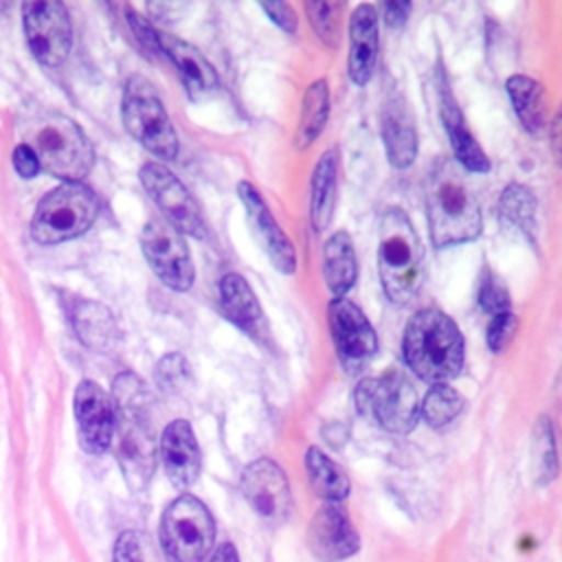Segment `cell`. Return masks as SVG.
<instances>
[{
	"label": "cell",
	"instance_id": "obj_1",
	"mask_svg": "<svg viewBox=\"0 0 562 562\" xmlns=\"http://www.w3.org/2000/svg\"><path fill=\"white\" fill-rule=\"evenodd\" d=\"M114 454L132 492H143L154 474L158 446L149 426V395L134 373H121L112 389Z\"/></svg>",
	"mask_w": 562,
	"mask_h": 562
},
{
	"label": "cell",
	"instance_id": "obj_2",
	"mask_svg": "<svg viewBox=\"0 0 562 562\" xmlns=\"http://www.w3.org/2000/svg\"><path fill=\"white\" fill-rule=\"evenodd\" d=\"M454 158H439L426 178L428 233L437 248L474 241L483 231L481 209Z\"/></svg>",
	"mask_w": 562,
	"mask_h": 562
},
{
	"label": "cell",
	"instance_id": "obj_3",
	"mask_svg": "<svg viewBox=\"0 0 562 562\" xmlns=\"http://www.w3.org/2000/svg\"><path fill=\"white\" fill-rule=\"evenodd\" d=\"M402 351L408 369L428 384H448L465 358L457 323L437 307H424L408 318Z\"/></svg>",
	"mask_w": 562,
	"mask_h": 562
},
{
	"label": "cell",
	"instance_id": "obj_4",
	"mask_svg": "<svg viewBox=\"0 0 562 562\" xmlns=\"http://www.w3.org/2000/svg\"><path fill=\"white\" fill-rule=\"evenodd\" d=\"M20 127L24 145L35 151L40 167L48 173L66 182H79L92 169V145L68 116L59 112H31Z\"/></svg>",
	"mask_w": 562,
	"mask_h": 562
},
{
	"label": "cell",
	"instance_id": "obj_5",
	"mask_svg": "<svg viewBox=\"0 0 562 562\" xmlns=\"http://www.w3.org/2000/svg\"><path fill=\"white\" fill-rule=\"evenodd\" d=\"M378 274L391 303H411L424 285V248L408 215L393 206L380 220Z\"/></svg>",
	"mask_w": 562,
	"mask_h": 562
},
{
	"label": "cell",
	"instance_id": "obj_6",
	"mask_svg": "<svg viewBox=\"0 0 562 562\" xmlns=\"http://www.w3.org/2000/svg\"><path fill=\"white\" fill-rule=\"evenodd\" d=\"M99 213V198L81 182H64L42 198L31 222L40 244H61L86 233Z\"/></svg>",
	"mask_w": 562,
	"mask_h": 562
},
{
	"label": "cell",
	"instance_id": "obj_7",
	"mask_svg": "<svg viewBox=\"0 0 562 562\" xmlns=\"http://www.w3.org/2000/svg\"><path fill=\"white\" fill-rule=\"evenodd\" d=\"M356 411L389 432L406 435L419 422V402L411 380L389 369L382 375L364 378L353 393Z\"/></svg>",
	"mask_w": 562,
	"mask_h": 562
},
{
	"label": "cell",
	"instance_id": "obj_8",
	"mask_svg": "<svg viewBox=\"0 0 562 562\" xmlns=\"http://www.w3.org/2000/svg\"><path fill=\"white\" fill-rule=\"evenodd\" d=\"M121 116L127 132L154 156L173 160L178 154V136L165 112L156 88L140 75L130 77L123 90Z\"/></svg>",
	"mask_w": 562,
	"mask_h": 562
},
{
	"label": "cell",
	"instance_id": "obj_9",
	"mask_svg": "<svg viewBox=\"0 0 562 562\" xmlns=\"http://www.w3.org/2000/svg\"><path fill=\"white\" fill-rule=\"evenodd\" d=\"M215 538L213 518L191 494L176 498L162 514L160 542L171 562H202Z\"/></svg>",
	"mask_w": 562,
	"mask_h": 562
},
{
	"label": "cell",
	"instance_id": "obj_10",
	"mask_svg": "<svg viewBox=\"0 0 562 562\" xmlns=\"http://www.w3.org/2000/svg\"><path fill=\"white\" fill-rule=\"evenodd\" d=\"M24 33L31 53L46 66H59L72 46L70 15L61 0H24Z\"/></svg>",
	"mask_w": 562,
	"mask_h": 562
},
{
	"label": "cell",
	"instance_id": "obj_11",
	"mask_svg": "<svg viewBox=\"0 0 562 562\" xmlns=\"http://www.w3.org/2000/svg\"><path fill=\"white\" fill-rule=\"evenodd\" d=\"M143 252L158 279L176 292L193 285L195 270L182 233L167 220H151L140 235Z\"/></svg>",
	"mask_w": 562,
	"mask_h": 562
},
{
	"label": "cell",
	"instance_id": "obj_12",
	"mask_svg": "<svg viewBox=\"0 0 562 562\" xmlns=\"http://www.w3.org/2000/svg\"><path fill=\"white\" fill-rule=\"evenodd\" d=\"M140 182L171 226L198 239L206 237V226L193 195L167 167L156 162L143 165Z\"/></svg>",
	"mask_w": 562,
	"mask_h": 562
},
{
	"label": "cell",
	"instance_id": "obj_13",
	"mask_svg": "<svg viewBox=\"0 0 562 562\" xmlns=\"http://www.w3.org/2000/svg\"><path fill=\"white\" fill-rule=\"evenodd\" d=\"M327 321H329V331H331L336 353L349 371L360 369L375 356L378 351L375 329L371 327L367 316L360 312V307L351 303L347 296H336L329 301Z\"/></svg>",
	"mask_w": 562,
	"mask_h": 562
},
{
	"label": "cell",
	"instance_id": "obj_14",
	"mask_svg": "<svg viewBox=\"0 0 562 562\" xmlns=\"http://www.w3.org/2000/svg\"><path fill=\"white\" fill-rule=\"evenodd\" d=\"M241 492L248 505L266 522H283L290 514V485L283 470L270 459H257L241 474Z\"/></svg>",
	"mask_w": 562,
	"mask_h": 562
},
{
	"label": "cell",
	"instance_id": "obj_15",
	"mask_svg": "<svg viewBox=\"0 0 562 562\" xmlns=\"http://www.w3.org/2000/svg\"><path fill=\"white\" fill-rule=\"evenodd\" d=\"M237 195L246 209L250 228L266 250L270 263L281 272V274H294L296 272V250L294 244L288 239L283 228L277 224L274 215L270 213L268 204L263 202L261 193L250 184V182H239L237 184Z\"/></svg>",
	"mask_w": 562,
	"mask_h": 562
},
{
	"label": "cell",
	"instance_id": "obj_16",
	"mask_svg": "<svg viewBox=\"0 0 562 562\" xmlns=\"http://www.w3.org/2000/svg\"><path fill=\"white\" fill-rule=\"evenodd\" d=\"M307 544L321 562H340L360 549V536L356 533L347 512L338 503L325 501L312 516Z\"/></svg>",
	"mask_w": 562,
	"mask_h": 562
},
{
	"label": "cell",
	"instance_id": "obj_17",
	"mask_svg": "<svg viewBox=\"0 0 562 562\" xmlns=\"http://www.w3.org/2000/svg\"><path fill=\"white\" fill-rule=\"evenodd\" d=\"M75 415L81 443L88 452L101 454L114 437V402L97 382H81L75 393Z\"/></svg>",
	"mask_w": 562,
	"mask_h": 562
},
{
	"label": "cell",
	"instance_id": "obj_18",
	"mask_svg": "<svg viewBox=\"0 0 562 562\" xmlns=\"http://www.w3.org/2000/svg\"><path fill=\"white\" fill-rule=\"evenodd\" d=\"M158 452H160V461L167 479L178 490H187L195 483L202 468V457L189 422L184 419L171 422L162 430Z\"/></svg>",
	"mask_w": 562,
	"mask_h": 562
},
{
	"label": "cell",
	"instance_id": "obj_19",
	"mask_svg": "<svg viewBox=\"0 0 562 562\" xmlns=\"http://www.w3.org/2000/svg\"><path fill=\"white\" fill-rule=\"evenodd\" d=\"M380 134L386 160L395 169H406L417 158V127L411 108L400 94L386 97L380 110Z\"/></svg>",
	"mask_w": 562,
	"mask_h": 562
},
{
	"label": "cell",
	"instance_id": "obj_20",
	"mask_svg": "<svg viewBox=\"0 0 562 562\" xmlns=\"http://www.w3.org/2000/svg\"><path fill=\"white\" fill-rule=\"evenodd\" d=\"M378 9L371 4H358L349 15V57L347 70L356 86H367L375 72L380 50Z\"/></svg>",
	"mask_w": 562,
	"mask_h": 562
},
{
	"label": "cell",
	"instance_id": "obj_21",
	"mask_svg": "<svg viewBox=\"0 0 562 562\" xmlns=\"http://www.w3.org/2000/svg\"><path fill=\"white\" fill-rule=\"evenodd\" d=\"M217 290H220V307L224 316L248 336L257 340L266 338L268 334L266 318L248 281L237 272H228L222 277Z\"/></svg>",
	"mask_w": 562,
	"mask_h": 562
},
{
	"label": "cell",
	"instance_id": "obj_22",
	"mask_svg": "<svg viewBox=\"0 0 562 562\" xmlns=\"http://www.w3.org/2000/svg\"><path fill=\"white\" fill-rule=\"evenodd\" d=\"M439 114H441L446 134L450 138V147L454 151V160L468 171H476V173L487 171L490 158L483 151V147L479 145V140L472 136L457 101L452 99V94L446 86L439 88Z\"/></svg>",
	"mask_w": 562,
	"mask_h": 562
},
{
	"label": "cell",
	"instance_id": "obj_23",
	"mask_svg": "<svg viewBox=\"0 0 562 562\" xmlns=\"http://www.w3.org/2000/svg\"><path fill=\"white\" fill-rule=\"evenodd\" d=\"M160 46H162V55H167L178 68L180 79L191 97H202L217 88V72L193 44L176 35L160 33Z\"/></svg>",
	"mask_w": 562,
	"mask_h": 562
},
{
	"label": "cell",
	"instance_id": "obj_24",
	"mask_svg": "<svg viewBox=\"0 0 562 562\" xmlns=\"http://www.w3.org/2000/svg\"><path fill=\"white\" fill-rule=\"evenodd\" d=\"M338 165L340 156L336 147L323 151L314 165L310 180V222L316 233H323L336 209V191H338Z\"/></svg>",
	"mask_w": 562,
	"mask_h": 562
},
{
	"label": "cell",
	"instance_id": "obj_25",
	"mask_svg": "<svg viewBox=\"0 0 562 562\" xmlns=\"http://www.w3.org/2000/svg\"><path fill=\"white\" fill-rule=\"evenodd\" d=\"M70 321L79 340L94 351H110L119 340L116 323L110 310L94 301H77L70 310Z\"/></svg>",
	"mask_w": 562,
	"mask_h": 562
},
{
	"label": "cell",
	"instance_id": "obj_26",
	"mask_svg": "<svg viewBox=\"0 0 562 562\" xmlns=\"http://www.w3.org/2000/svg\"><path fill=\"white\" fill-rule=\"evenodd\" d=\"M323 277L329 292L336 296H345L356 279H358V261L353 241L347 231H336L323 248Z\"/></svg>",
	"mask_w": 562,
	"mask_h": 562
},
{
	"label": "cell",
	"instance_id": "obj_27",
	"mask_svg": "<svg viewBox=\"0 0 562 562\" xmlns=\"http://www.w3.org/2000/svg\"><path fill=\"white\" fill-rule=\"evenodd\" d=\"M505 88L520 125L531 136L544 134L549 116H547V99H544L542 86L529 75H512Z\"/></svg>",
	"mask_w": 562,
	"mask_h": 562
},
{
	"label": "cell",
	"instance_id": "obj_28",
	"mask_svg": "<svg viewBox=\"0 0 562 562\" xmlns=\"http://www.w3.org/2000/svg\"><path fill=\"white\" fill-rule=\"evenodd\" d=\"M327 116H329V86L325 79H316L303 92L299 125L294 134L296 149L310 147L321 136L327 123Z\"/></svg>",
	"mask_w": 562,
	"mask_h": 562
},
{
	"label": "cell",
	"instance_id": "obj_29",
	"mask_svg": "<svg viewBox=\"0 0 562 562\" xmlns=\"http://www.w3.org/2000/svg\"><path fill=\"white\" fill-rule=\"evenodd\" d=\"M498 215L505 224L520 231L527 239L538 235V198L527 184L512 182L498 198Z\"/></svg>",
	"mask_w": 562,
	"mask_h": 562
},
{
	"label": "cell",
	"instance_id": "obj_30",
	"mask_svg": "<svg viewBox=\"0 0 562 562\" xmlns=\"http://www.w3.org/2000/svg\"><path fill=\"white\" fill-rule=\"evenodd\" d=\"M305 470L310 476V483L314 487V492L329 503H338L345 501L349 494V479L347 474L318 448H307L305 452Z\"/></svg>",
	"mask_w": 562,
	"mask_h": 562
},
{
	"label": "cell",
	"instance_id": "obj_31",
	"mask_svg": "<svg viewBox=\"0 0 562 562\" xmlns=\"http://www.w3.org/2000/svg\"><path fill=\"white\" fill-rule=\"evenodd\" d=\"M529 450H531L533 483L544 487L558 476V470H560L555 430L547 415L536 417V422L531 426V448Z\"/></svg>",
	"mask_w": 562,
	"mask_h": 562
},
{
	"label": "cell",
	"instance_id": "obj_32",
	"mask_svg": "<svg viewBox=\"0 0 562 562\" xmlns=\"http://www.w3.org/2000/svg\"><path fill=\"white\" fill-rule=\"evenodd\" d=\"M463 397L450 384H432L419 404V417L430 428H443L463 411Z\"/></svg>",
	"mask_w": 562,
	"mask_h": 562
},
{
	"label": "cell",
	"instance_id": "obj_33",
	"mask_svg": "<svg viewBox=\"0 0 562 562\" xmlns=\"http://www.w3.org/2000/svg\"><path fill=\"white\" fill-rule=\"evenodd\" d=\"M479 305L490 316L509 312V307H512V299H509V290H507L505 281L498 274H494L492 270H485L481 274Z\"/></svg>",
	"mask_w": 562,
	"mask_h": 562
},
{
	"label": "cell",
	"instance_id": "obj_34",
	"mask_svg": "<svg viewBox=\"0 0 562 562\" xmlns=\"http://www.w3.org/2000/svg\"><path fill=\"white\" fill-rule=\"evenodd\" d=\"M114 562H158L154 542L143 531H125L114 547Z\"/></svg>",
	"mask_w": 562,
	"mask_h": 562
},
{
	"label": "cell",
	"instance_id": "obj_35",
	"mask_svg": "<svg viewBox=\"0 0 562 562\" xmlns=\"http://www.w3.org/2000/svg\"><path fill=\"white\" fill-rule=\"evenodd\" d=\"M305 4H307V13L312 20L314 33L321 37V42L336 46L338 29H336V20H334L329 0H305Z\"/></svg>",
	"mask_w": 562,
	"mask_h": 562
},
{
	"label": "cell",
	"instance_id": "obj_36",
	"mask_svg": "<svg viewBox=\"0 0 562 562\" xmlns=\"http://www.w3.org/2000/svg\"><path fill=\"white\" fill-rule=\"evenodd\" d=\"M516 329H518V318L512 312H503V314L492 316V321L487 325V331H485L487 347L494 353H501L512 342Z\"/></svg>",
	"mask_w": 562,
	"mask_h": 562
},
{
	"label": "cell",
	"instance_id": "obj_37",
	"mask_svg": "<svg viewBox=\"0 0 562 562\" xmlns=\"http://www.w3.org/2000/svg\"><path fill=\"white\" fill-rule=\"evenodd\" d=\"M156 380L165 391H178L189 380L187 362L180 353L165 356L156 367Z\"/></svg>",
	"mask_w": 562,
	"mask_h": 562
},
{
	"label": "cell",
	"instance_id": "obj_38",
	"mask_svg": "<svg viewBox=\"0 0 562 562\" xmlns=\"http://www.w3.org/2000/svg\"><path fill=\"white\" fill-rule=\"evenodd\" d=\"M257 4L263 9V13L285 33H294L299 29L296 11L288 0H257Z\"/></svg>",
	"mask_w": 562,
	"mask_h": 562
},
{
	"label": "cell",
	"instance_id": "obj_39",
	"mask_svg": "<svg viewBox=\"0 0 562 562\" xmlns=\"http://www.w3.org/2000/svg\"><path fill=\"white\" fill-rule=\"evenodd\" d=\"M189 9V0H147L149 18L156 24H173Z\"/></svg>",
	"mask_w": 562,
	"mask_h": 562
},
{
	"label": "cell",
	"instance_id": "obj_40",
	"mask_svg": "<svg viewBox=\"0 0 562 562\" xmlns=\"http://www.w3.org/2000/svg\"><path fill=\"white\" fill-rule=\"evenodd\" d=\"M127 20H130V26H132V31H134V35H136V40L149 50V53H158V55H162V46H160V33L143 18V15H138V13H130L127 15Z\"/></svg>",
	"mask_w": 562,
	"mask_h": 562
},
{
	"label": "cell",
	"instance_id": "obj_41",
	"mask_svg": "<svg viewBox=\"0 0 562 562\" xmlns=\"http://www.w3.org/2000/svg\"><path fill=\"white\" fill-rule=\"evenodd\" d=\"M378 9L391 29H400L411 13V0H378Z\"/></svg>",
	"mask_w": 562,
	"mask_h": 562
},
{
	"label": "cell",
	"instance_id": "obj_42",
	"mask_svg": "<svg viewBox=\"0 0 562 562\" xmlns=\"http://www.w3.org/2000/svg\"><path fill=\"white\" fill-rule=\"evenodd\" d=\"M13 167L22 178H33L40 171V160H37L35 151L22 143L13 149Z\"/></svg>",
	"mask_w": 562,
	"mask_h": 562
},
{
	"label": "cell",
	"instance_id": "obj_43",
	"mask_svg": "<svg viewBox=\"0 0 562 562\" xmlns=\"http://www.w3.org/2000/svg\"><path fill=\"white\" fill-rule=\"evenodd\" d=\"M551 147H553L551 151H553L555 162L562 167V105L551 123Z\"/></svg>",
	"mask_w": 562,
	"mask_h": 562
},
{
	"label": "cell",
	"instance_id": "obj_44",
	"mask_svg": "<svg viewBox=\"0 0 562 562\" xmlns=\"http://www.w3.org/2000/svg\"><path fill=\"white\" fill-rule=\"evenodd\" d=\"M211 562H239V555L235 551V547L231 542H222L213 555H211Z\"/></svg>",
	"mask_w": 562,
	"mask_h": 562
}]
</instances>
